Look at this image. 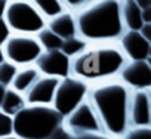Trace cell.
I'll list each match as a JSON object with an SVG mask.
<instances>
[{
	"instance_id": "6da1fadb",
	"label": "cell",
	"mask_w": 151,
	"mask_h": 139,
	"mask_svg": "<svg viewBox=\"0 0 151 139\" xmlns=\"http://www.w3.org/2000/svg\"><path fill=\"white\" fill-rule=\"evenodd\" d=\"M124 0H93L74 12L77 36L86 43H117L126 31Z\"/></svg>"
},
{
	"instance_id": "7a4b0ae2",
	"label": "cell",
	"mask_w": 151,
	"mask_h": 139,
	"mask_svg": "<svg viewBox=\"0 0 151 139\" xmlns=\"http://www.w3.org/2000/svg\"><path fill=\"white\" fill-rule=\"evenodd\" d=\"M130 89L119 79L95 83L89 86L88 101L91 102L98 120L102 126L104 135L120 139L129 129L127 104Z\"/></svg>"
},
{
	"instance_id": "3957f363",
	"label": "cell",
	"mask_w": 151,
	"mask_h": 139,
	"mask_svg": "<svg viewBox=\"0 0 151 139\" xmlns=\"http://www.w3.org/2000/svg\"><path fill=\"white\" fill-rule=\"evenodd\" d=\"M126 62L119 43H88L79 55L70 59V76L91 86L117 79Z\"/></svg>"
},
{
	"instance_id": "277c9868",
	"label": "cell",
	"mask_w": 151,
	"mask_h": 139,
	"mask_svg": "<svg viewBox=\"0 0 151 139\" xmlns=\"http://www.w3.org/2000/svg\"><path fill=\"white\" fill-rule=\"evenodd\" d=\"M62 126V115L53 107L25 105L12 117V136L18 139H49Z\"/></svg>"
},
{
	"instance_id": "5b68a950",
	"label": "cell",
	"mask_w": 151,
	"mask_h": 139,
	"mask_svg": "<svg viewBox=\"0 0 151 139\" xmlns=\"http://www.w3.org/2000/svg\"><path fill=\"white\" fill-rule=\"evenodd\" d=\"M3 19L11 34L36 36L46 27V19L31 5L30 0H12L8 2Z\"/></svg>"
},
{
	"instance_id": "8992f818",
	"label": "cell",
	"mask_w": 151,
	"mask_h": 139,
	"mask_svg": "<svg viewBox=\"0 0 151 139\" xmlns=\"http://www.w3.org/2000/svg\"><path fill=\"white\" fill-rule=\"evenodd\" d=\"M88 92H89L88 83L76 79L73 76H67L61 79L58 83L52 107L64 118L88 98Z\"/></svg>"
},
{
	"instance_id": "52a82bcc",
	"label": "cell",
	"mask_w": 151,
	"mask_h": 139,
	"mask_svg": "<svg viewBox=\"0 0 151 139\" xmlns=\"http://www.w3.org/2000/svg\"><path fill=\"white\" fill-rule=\"evenodd\" d=\"M6 61L19 67L34 65L40 53L43 52L36 36L27 34H11L2 46Z\"/></svg>"
},
{
	"instance_id": "ba28073f",
	"label": "cell",
	"mask_w": 151,
	"mask_h": 139,
	"mask_svg": "<svg viewBox=\"0 0 151 139\" xmlns=\"http://www.w3.org/2000/svg\"><path fill=\"white\" fill-rule=\"evenodd\" d=\"M64 130L71 136L89 135V133H104L102 126L98 120L96 112L93 111L88 98L68 115L62 118Z\"/></svg>"
},
{
	"instance_id": "9c48e42d",
	"label": "cell",
	"mask_w": 151,
	"mask_h": 139,
	"mask_svg": "<svg viewBox=\"0 0 151 139\" xmlns=\"http://www.w3.org/2000/svg\"><path fill=\"white\" fill-rule=\"evenodd\" d=\"M130 90H150L151 65L150 61H127L117 77Z\"/></svg>"
},
{
	"instance_id": "30bf717a",
	"label": "cell",
	"mask_w": 151,
	"mask_h": 139,
	"mask_svg": "<svg viewBox=\"0 0 151 139\" xmlns=\"http://www.w3.org/2000/svg\"><path fill=\"white\" fill-rule=\"evenodd\" d=\"M150 90H130L127 104V123L129 127H150Z\"/></svg>"
},
{
	"instance_id": "8fae6325",
	"label": "cell",
	"mask_w": 151,
	"mask_h": 139,
	"mask_svg": "<svg viewBox=\"0 0 151 139\" xmlns=\"http://www.w3.org/2000/svg\"><path fill=\"white\" fill-rule=\"evenodd\" d=\"M34 67L40 76L55 79H64L70 76V58L61 50H43L34 62Z\"/></svg>"
},
{
	"instance_id": "7c38bea8",
	"label": "cell",
	"mask_w": 151,
	"mask_h": 139,
	"mask_svg": "<svg viewBox=\"0 0 151 139\" xmlns=\"http://www.w3.org/2000/svg\"><path fill=\"white\" fill-rule=\"evenodd\" d=\"M61 79L40 76L33 86L24 93L25 104L27 105H43V107H52L55 90L58 87Z\"/></svg>"
},
{
	"instance_id": "4fadbf2b",
	"label": "cell",
	"mask_w": 151,
	"mask_h": 139,
	"mask_svg": "<svg viewBox=\"0 0 151 139\" xmlns=\"http://www.w3.org/2000/svg\"><path fill=\"white\" fill-rule=\"evenodd\" d=\"M117 43L127 61H150L151 43L147 42L139 31L126 30Z\"/></svg>"
},
{
	"instance_id": "5bb4252c",
	"label": "cell",
	"mask_w": 151,
	"mask_h": 139,
	"mask_svg": "<svg viewBox=\"0 0 151 139\" xmlns=\"http://www.w3.org/2000/svg\"><path fill=\"white\" fill-rule=\"evenodd\" d=\"M46 27L55 36H58L61 40H67V39L77 36V27H76L74 14L70 11H65L64 14L46 21Z\"/></svg>"
},
{
	"instance_id": "9a60e30c",
	"label": "cell",
	"mask_w": 151,
	"mask_h": 139,
	"mask_svg": "<svg viewBox=\"0 0 151 139\" xmlns=\"http://www.w3.org/2000/svg\"><path fill=\"white\" fill-rule=\"evenodd\" d=\"M40 77V73L37 71V68L34 65H27V67H19L17 70V74L11 83L9 87H12L14 90L19 92L21 95H24L31 86L33 83Z\"/></svg>"
},
{
	"instance_id": "2e32d148",
	"label": "cell",
	"mask_w": 151,
	"mask_h": 139,
	"mask_svg": "<svg viewBox=\"0 0 151 139\" xmlns=\"http://www.w3.org/2000/svg\"><path fill=\"white\" fill-rule=\"evenodd\" d=\"M25 98L19 92L14 90L12 87H6L2 104H0V111L8 114L9 117H14L17 112H19L25 107Z\"/></svg>"
},
{
	"instance_id": "e0dca14e",
	"label": "cell",
	"mask_w": 151,
	"mask_h": 139,
	"mask_svg": "<svg viewBox=\"0 0 151 139\" xmlns=\"http://www.w3.org/2000/svg\"><path fill=\"white\" fill-rule=\"evenodd\" d=\"M123 22L126 30L130 31H139L142 27V18H141V9L133 0H124L123 3Z\"/></svg>"
},
{
	"instance_id": "ac0fdd59",
	"label": "cell",
	"mask_w": 151,
	"mask_h": 139,
	"mask_svg": "<svg viewBox=\"0 0 151 139\" xmlns=\"http://www.w3.org/2000/svg\"><path fill=\"white\" fill-rule=\"evenodd\" d=\"M30 2L46 21H49L67 11V8L64 6L61 0H30Z\"/></svg>"
},
{
	"instance_id": "d6986e66",
	"label": "cell",
	"mask_w": 151,
	"mask_h": 139,
	"mask_svg": "<svg viewBox=\"0 0 151 139\" xmlns=\"http://www.w3.org/2000/svg\"><path fill=\"white\" fill-rule=\"evenodd\" d=\"M36 37L43 50H59L62 46V40L58 36H55L47 27H45L40 33H37Z\"/></svg>"
},
{
	"instance_id": "ffe728a7",
	"label": "cell",
	"mask_w": 151,
	"mask_h": 139,
	"mask_svg": "<svg viewBox=\"0 0 151 139\" xmlns=\"http://www.w3.org/2000/svg\"><path fill=\"white\" fill-rule=\"evenodd\" d=\"M86 46H88V43H86L82 37L76 36V37L62 40V46H61L59 50H61L65 56H68V58L71 59V58H74L76 55H79Z\"/></svg>"
},
{
	"instance_id": "44dd1931",
	"label": "cell",
	"mask_w": 151,
	"mask_h": 139,
	"mask_svg": "<svg viewBox=\"0 0 151 139\" xmlns=\"http://www.w3.org/2000/svg\"><path fill=\"white\" fill-rule=\"evenodd\" d=\"M17 70L18 67L11 64L9 61H5L3 64H0V85L5 87H9L17 74Z\"/></svg>"
},
{
	"instance_id": "7402d4cb",
	"label": "cell",
	"mask_w": 151,
	"mask_h": 139,
	"mask_svg": "<svg viewBox=\"0 0 151 139\" xmlns=\"http://www.w3.org/2000/svg\"><path fill=\"white\" fill-rule=\"evenodd\" d=\"M120 139H151L150 127H129Z\"/></svg>"
},
{
	"instance_id": "603a6c76",
	"label": "cell",
	"mask_w": 151,
	"mask_h": 139,
	"mask_svg": "<svg viewBox=\"0 0 151 139\" xmlns=\"http://www.w3.org/2000/svg\"><path fill=\"white\" fill-rule=\"evenodd\" d=\"M12 136V117L0 111V139Z\"/></svg>"
},
{
	"instance_id": "cb8c5ba5",
	"label": "cell",
	"mask_w": 151,
	"mask_h": 139,
	"mask_svg": "<svg viewBox=\"0 0 151 139\" xmlns=\"http://www.w3.org/2000/svg\"><path fill=\"white\" fill-rule=\"evenodd\" d=\"M61 2L64 3V6L67 8V11H70V12H77V11H80L82 8H85L86 5H89V3H92L93 0H61Z\"/></svg>"
},
{
	"instance_id": "d4e9b609",
	"label": "cell",
	"mask_w": 151,
	"mask_h": 139,
	"mask_svg": "<svg viewBox=\"0 0 151 139\" xmlns=\"http://www.w3.org/2000/svg\"><path fill=\"white\" fill-rule=\"evenodd\" d=\"M9 36H11V31H9V28H8L5 19L0 18V47L5 44V42L8 40Z\"/></svg>"
},
{
	"instance_id": "484cf974",
	"label": "cell",
	"mask_w": 151,
	"mask_h": 139,
	"mask_svg": "<svg viewBox=\"0 0 151 139\" xmlns=\"http://www.w3.org/2000/svg\"><path fill=\"white\" fill-rule=\"evenodd\" d=\"M68 139H114L104 133H89V135H79V136H68Z\"/></svg>"
},
{
	"instance_id": "4316f807",
	"label": "cell",
	"mask_w": 151,
	"mask_h": 139,
	"mask_svg": "<svg viewBox=\"0 0 151 139\" xmlns=\"http://www.w3.org/2000/svg\"><path fill=\"white\" fill-rule=\"evenodd\" d=\"M139 34L151 43V24H142V27L139 28Z\"/></svg>"
},
{
	"instance_id": "83f0119b",
	"label": "cell",
	"mask_w": 151,
	"mask_h": 139,
	"mask_svg": "<svg viewBox=\"0 0 151 139\" xmlns=\"http://www.w3.org/2000/svg\"><path fill=\"white\" fill-rule=\"evenodd\" d=\"M141 18H142L144 24H151V8L142 9L141 11Z\"/></svg>"
},
{
	"instance_id": "f1b7e54d",
	"label": "cell",
	"mask_w": 151,
	"mask_h": 139,
	"mask_svg": "<svg viewBox=\"0 0 151 139\" xmlns=\"http://www.w3.org/2000/svg\"><path fill=\"white\" fill-rule=\"evenodd\" d=\"M133 2L139 6V9H147V8H151V0H133Z\"/></svg>"
},
{
	"instance_id": "f546056e",
	"label": "cell",
	"mask_w": 151,
	"mask_h": 139,
	"mask_svg": "<svg viewBox=\"0 0 151 139\" xmlns=\"http://www.w3.org/2000/svg\"><path fill=\"white\" fill-rule=\"evenodd\" d=\"M6 5H8V2H6V0H0V18H3V15H5Z\"/></svg>"
},
{
	"instance_id": "4dcf8cb0",
	"label": "cell",
	"mask_w": 151,
	"mask_h": 139,
	"mask_svg": "<svg viewBox=\"0 0 151 139\" xmlns=\"http://www.w3.org/2000/svg\"><path fill=\"white\" fill-rule=\"evenodd\" d=\"M6 61V56H5V52H3V47H0V64H3Z\"/></svg>"
},
{
	"instance_id": "1f68e13d",
	"label": "cell",
	"mask_w": 151,
	"mask_h": 139,
	"mask_svg": "<svg viewBox=\"0 0 151 139\" xmlns=\"http://www.w3.org/2000/svg\"><path fill=\"white\" fill-rule=\"evenodd\" d=\"M5 90H6V87H5V86H2V85H0V104H2V99H3Z\"/></svg>"
},
{
	"instance_id": "d6a6232c",
	"label": "cell",
	"mask_w": 151,
	"mask_h": 139,
	"mask_svg": "<svg viewBox=\"0 0 151 139\" xmlns=\"http://www.w3.org/2000/svg\"><path fill=\"white\" fill-rule=\"evenodd\" d=\"M3 139H18V138H15V136H9V138H3Z\"/></svg>"
},
{
	"instance_id": "836d02e7",
	"label": "cell",
	"mask_w": 151,
	"mask_h": 139,
	"mask_svg": "<svg viewBox=\"0 0 151 139\" xmlns=\"http://www.w3.org/2000/svg\"><path fill=\"white\" fill-rule=\"evenodd\" d=\"M6 2H12V0H6Z\"/></svg>"
}]
</instances>
